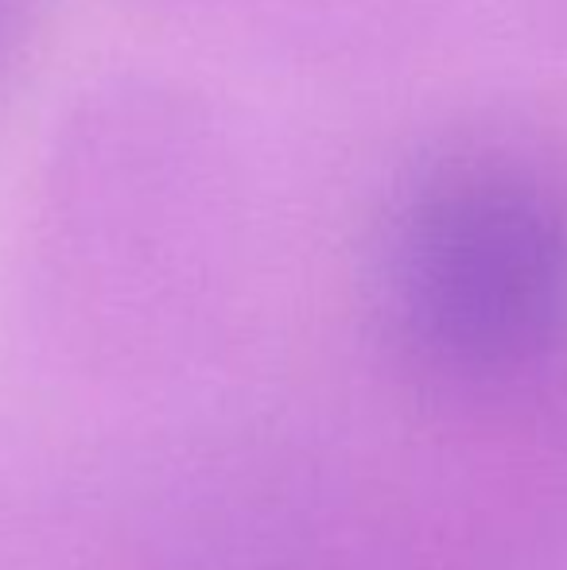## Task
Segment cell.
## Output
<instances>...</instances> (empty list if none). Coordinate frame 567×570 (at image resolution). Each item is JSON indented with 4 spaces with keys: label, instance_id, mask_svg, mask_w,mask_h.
Here are the masks:
<instances>
[{
    "label": "cell",
    "instance_id": "6da1fadb",
    "mask_svg": "<svg viewBox=\"0 0 567 570\" xmlns=\"http://www.w3.org/2000/svg\"><path fill=\"white\" fill-rule=\"evenodd\" d=\"M389 303L436 365H521L567 334V233L493 183L428 187L397 222Z\"/></svg>",
    "mask_w": 567,
    "mask_h": 570
}]
</instances>
